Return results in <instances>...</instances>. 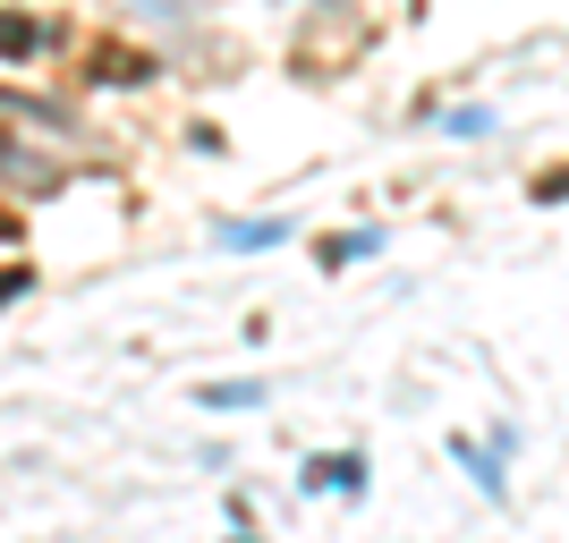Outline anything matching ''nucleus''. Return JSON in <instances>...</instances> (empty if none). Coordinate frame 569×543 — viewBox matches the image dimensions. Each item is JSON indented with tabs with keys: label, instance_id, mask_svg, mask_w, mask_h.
<instances>
[{
	"label": "nucleus",
	"instance_id": "f257e3e1",
	"mask_svg": "<svg viewBox=\"0 0 569 543\" xmlns=\"http://www.w3.org/2000/svg\"><path fill=\"white\" fill-rule=\"evenodd\" d=\"M307 484L323 493V484H340V493H357V459H315L307 467Z\"/></svg>",
	"mask_w": 569,
	"mask_h": 543
},
{
	"label": "nucleus",
	"instance_id": "f03ea898",
	"mask_svg": "<svg viewBox=\"0 0 569 543\" xmlns=\"http://www.w3.org/2000/svg\"><path fill=\"white\" fill-rule=\"evenodd\" d=\"M256 400H263L256 382H213V391H204V408H256Z\"/></svg>",
	"mask_w": 569,
	"mask_h": 543
},
{
	"label": "nucleus",
	"instance_id": "7ed1b4c3",
	"mask_svg": "<svg viewBox=\"0 0 569 543\" xmlns=\"http://www.w3.org/2000/svg\"><path fill=\"white\" fill-rule=\"evenodd\" d=\"M238 543H247V535H238Z\"/></svg>",
	"mask_w": 569,
	"mask_h": 543
}]
</instances>
